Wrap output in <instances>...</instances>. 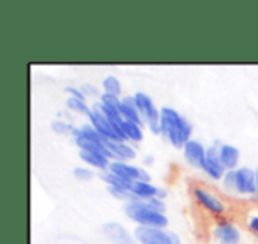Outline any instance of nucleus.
I'll use <instances>...</instances> for the list:
<instances>
[{
	"instance_id": "4468645a",
	"label": "nucleus",
	"mask_w": 258,
	"mask_h": 244,
	"mask_svg": "<svg viewBox=\"0 0 258 244\" xmlns=\"http://www.w3.org/2000/svg\"><path fill=\"white\" fill-rule=\"evenodd\" d=\"M131 193L138 200H151V198H159L161 186H156L151 180H137V182L131 184Z\"/></svg>"
},
{
	"instance_id": "9d476101",
	"label": "nucleus",
	"mask_w": 258,
	"mask_h": 244,
	"mask_svg": "<svg viewBox=\"0 0 258 244\" xmlns=\"http://www.w3.org/2000/svg\"><path fill=\"white\" fill-rule=\"evenodd\" d=\"M212 233L219 244H240V230L228 219H218Z\"/></svg>"
},
{
	"instance_id": "4be33fe9",
	"label": "nucleus",
	"mask_w": 258,
	"mask_h": 244,
	"mask_svg": "<svg viewBox=\"0 0 258 244\" xmlns=\"http://www.w3.org/2000/svg\"><path fill=\"white\" fill-rule=\"evenodd\" d=\"M75 130H76V128L73 126L71 122L64 120V118H57V120L51 122V131H53V133H57V135H64V137L71 135V137H73Z\"/></svg>"
},
{
	"instance_id": "20e7f679",
	"label": "nucleus",
	"mask_w": 258,
	"mask_h": 244,
	"mask_svg": "<svg viewBox=\"0 0 258 244\" xmlns=\"http://www.w3.org/2000/svg\"><path fill=\"white\" fill-rule=\"evenodd\" d=\"M133 237L138 244H182L177 232L170 228H152V226H137Z\"/></svg>"
},
{
	"instance_id": "ddd939ff",
	"label": "nucleus",
	"mask_w": 258,
	"mask_h": 244,
	"mask_svg": "<svg viewBox=\"0 0 258 244\" xmlns=\"http://www.w3.org/2000/svg\"><path fill=\"white\" fill-rule=\"evenodd\" d=\"M103 233L106 235V239H110L115 244H131L133 242V237L127 232L124 225L117 221H108L103 225Z\"/></svg>"
},
{
	"instance_id": "f257e3e1",
	"label": "nucleus",
	"mask_w": 258,
	"mask_h": 244,
	"mask_svg": "<svg viewBox=\"0 0 258 244\" xmlns=\"http://www.w3.org/2000/svg\"><path fill=\"white\" fill-rule=\"evenodd\" d=\"M161 135L166 142L177 149H184L193 135V126L184 115H180L175 108L163 106L161 108Z\"/></svg>"
},
{
	"instance_id": "c756f323",
	"label": "nucleus",
	"mask_w": 258,
	"mask_h": 244,
	"mask_svg": "<svg viewBox=\"0 0 258 244\" xmlns=\"http://www.w3.org/2000/svg\"><path fill=\"white\" fill-rule=\"evenodd\" d=\"M144 163H145V165H152V163H154V159H152V156H145Z\"/></svg>"
},
{
	"instance_id": "5701e85b",
	"label": "nucleus",
	"mask_w": 258,
	"mask_h": 244,
	"mask_svg": "<svg viewBox=\"0 0 258 244\" xmlns=\"http://www.w3.org/2000/svg\"><path fill=\"white\" fill-rule=\"evenodd\" d=\"M221 186L226 193H235L237 188V180H235V170H228V172L223 175L221 179Z\"/></svg>"
},
{
	"instance_id": "412c9836",
	"label": "nucleus",
	"mask_w": 258,
	"mask_h": 244,
	"mask_svg": "<svg viewBox=\"0 0 258 244\" xmlns=\"http://www.w3.org/2000/svg\"><path fill=\"white\" fill-rule=\"evenodd\" d=\"M101 179H103V182L106 184V186L120 188V190H131V184H133V182H127V180L120 179V177H117L115 173H111L110 170L101 173Z\"/></svg>"
},
{
	"instance_id": "f8f14e48",
	"label": "nucleus",
	"mask_w": 258,
	"mask_h": 244,
	"mask_svg": "<svg viewBox=\"0 0 258 244\" xmlns=\"http://www.w3.org/2000/svg\"><path fill=\"white\" fill-rule=\"evenodd\" d=\"M108 151H110L111 161H124L129 163L137 158V149L127 142H108Z\"/></svg>"
},
{
	"instance_id": "f3484780",
	"label": "nucleus",
	"mask_w": 258,
	"mask_h": 244,
	"mask_svg": "<svg viewBox=\"0 0 258 244\" xmlns=\"http://www.w3.org/2000/svg\"><path fill=\"white\" fill-rule=\"evenodd\" d=\"M120 137L124 142H133V144H140L144 140V126L137 124V122L124 120L120 126Z\"/></svg>"
},
{
	"instance_id": "aec40b11",
	"label": "nucleus",
	"mask_w": 258,
	"mask_h": 244,
	"mask_svg": "<svg viewBox=\"0 0 258 244\" xmlns=\"http://www.w3.org/2000/svg\"><path fill=\"white\" fill-rule=\"evenodd\" d=\"M66 108H68L71 113H80V115H87L89 117L92 106H89L87 99H80V97H68L66 99Z\"/></svg>"
},
{
	"instance_id": "dca6fc26",
	"label": "nucleus",
	"mask_w": 258,
	"mask_h": 244,
	"mask_svg": "<svg viewBox=\"0 0 258 244\" xmlns=\"http://www.w3.org/2000/svg\"><path fill=\"white\" fill-rule=\"evenodd\" d=\"M120 115L124 120L129 122H137L140 126H145L144 118H142L140 111H138L137 101H135V96H125L120 99Z\"/></svg>"
},
{
	"instance_id": "a878e982",
	"label": "nucleus",
	"mask_w": 258,
	"mask_h": 244,
	"mask_svg": "<svg viewBox=\"0 0 258 244\" xmlns=\"http://www.w3.org/2000/svg\"><path fill=\"white\" fill-rule=\"evenodd\" d=\"M145 204L156 212H161V214L166 212V204H165V200H161V198H151V200H145Z\"/></svg>"
},
{
	"instance_id": "393cba45",
	"label": "nucleus",
	"mask_w": 258,
	"mask_h": 244,
	"mask_svg": "<svg viewBox=\"0 0 258 244\" xmlns=\"http://www.w3.org/2000/svg\"><path fill=\"white\" fill-rule=\"evenodd\" d=\"M120 99H122V97H115V96H110V94H103V92H101V97H99V101L103 104H106V106H111V108H117L118 111H120Z\"/></svg>"
},
{
	"instance_id": "7c9ffc66",
	"label": "nucleus",
	"mask_w": 258,
	"mask_h": 244,
	"mask_svg": "<svg viewBox=\"0 0 258 244\" xmlns=\"http://www.w3.org/2000/svg\"><path fill=\"white\" fill-rule=\"evenodd\" d=\"M256 193H258V168H256Z\"/></svg>"
},
{
	"instance_id": "c85d7f7f",
	"label": "nucleus",
	"mask_w": 258,
	"mask_h": 244,
	"mask_svg": "<svg viewBox=\"0 0 258 244\" xmlns=\"http://www.w3.org/2000/svg\"><path fill=\"white\" fill-rule=\"evenodd\" d=\"M247 228H249L251 232L258 233V216H251V218L247 219Z\"/></svg>"
},
{
	"instance_id": "2eb2a0df",
	"label": "nucleus",
	"mask_w": 258,
	"mask_h": 244,
	"mask_svg": "<svg viewBox=\"0 0 258 244\" xmlns=\"http://www.w3.org/2000/svg\"><path fill=\"white\" fill-rule=\"evenodd\" d=\"M219 159H221L225 170H237L240 163V151L232 144H221L219 147Z\"/></svg>"
},
{
	"instance_id": "39448f33",
	"label": "nucleus",
	"mask_w": 258,
	"mask_h": 244,
	"mask_svg": "<svg viewBox=\"0 0 258 244\" xmlns=\"http://www.w3.org/2000/svg\"><path fill=\"white\" fill-rule=\"evenodd\" d=\"M193 197H195V200H197L198 204H200L202 207L209 212V214L218 216V218L225 214V211H226L225 202H223L216 193H212V191L205 190V188H200V186H195L193 188Z\"/></svg>"
},
{
	"instance_id": "0eeeda50",
	"label": "nucleus",
	"mask_w": 258,
	"mask_h": 244,
	"mask_svg": "<svg viewBox=\"0 0 258 244\" xmlns=\"http://www.w3.org/2000/svg\"><path fill=\"white\" fill-rule=\"evenodd\" d=\"M87 118H89L90 126L96 128V130L99 131V133L103 135L108 142H124L120 135H118V131L111 126V122L104 117V113L96 106V104H92V111H90V115Z\"/></svg>"
},
{
	"instance_id": "f03ea898",
	"label": "nucleus",
	"mask_w": 258,
	"mask_h": 244,
	"mask_svg": "<svg viewBox=\"0 0 258 244\" xmlns=\"http://www.w3.org/2000/svg\"><path fill=\"white\" fill-rule=\"evenodd\" d=\"M124 212L131 221H135L138 226H152V228H166L168 218L166 214L156 212L145 204V200L129 202L124 205Z\"/></svg>"
},
{
	"instance_id": "a211bd4d",
	"label": "nucleus",
	"mask_w": 258,
	"mask_h": 244,
	"mask_svg": "<svg viewBox=\"0 0 258 244\" xmlns=\"http://www.w3.org/2000/svg\"><path fill=\"white\" fill-rule=\"evenodd\" d=\"M80 159H82L89 168L99 170V172H108L110 163H111V159L104 158V156L94 154V152H85V151H80Z\"/></svg>"
},
{
	"instance_id": "9b49d317",
	"label": "nucleus",
	"mask_w": 258,
	"mask_h": 244,
	"mask_svg": "<svg viewBox=\"0 0 258 244\" xmlns=\"http://www.w3.org/2000/svg\"><path fill=\"white\" fill-rule=\"evenodd\" d=\"M182 152H184V159H186L187 165L197 170L204 168L205 156H207V147H205L200 140H189L184 145Z\"/></svg>"
},
{
	"instance_id": "7ed1b4c3",
	"label": "nucleus",
	"mask_w": 258,
	"mask_h": 244,
	"mask_svg": "<svg viewBox=\"0 0 258 244\" xmlns=\"http://www.w3.org/2000/svg\"><path fill=\"white\" fill-rule=\"evenodd\" d=\"M135 101H137L138 111L144 118L145 126L151 130V133L161 135V110L156 106L154 99L145 92H137Z\"/></svg>"
},
{
	"instance_id": "6ab92c4d",
	"label": "nucleus",
	"mask_w": 258,
	"mask_h": 244,
	"mask_svg": "<svg viewBox=\"0 0 258 244\" xmlns=\"http://www.w3.org/2000/svg\"><path fill=\"white\" fill-rule=\"evenodd\" d=\"M101 90H103V94H110V96L120 97V94H122L120 80H118L115 75L104 76L103 82H101Z\"/></svg>"
},
{
	"instance_id": "b1692460",
	"label": "nucleus",
	"mask_w": 258,
	"mask_h": 244,
	"mask_svg": "<svg viewBox=\"0 0 258 244\" xmlns=\"http://www.w3.org/2000/svg\"><path fill=\"white\" fill-rule=\"evenodd\" d=\"M73 175L78 180H90L94 177V172L89 166H76V168L73 170Z\"/></svg>"
},
{
	"instance_id": "423d86ee",
	"label": "nucleus",
	"mask_w": 258,
	"mask_h": 244,
	"mask_svg": "<svg viewBox=\"0 0 258 244\" xmlns=\"http://www.w3.org/2000/svg\"><path fill=\"white\" fill-rule=\"evenodd\" d=\"M223 142L216 140L211 147H207V156H205V163L202 172H205V175L212 180H221L223 175L226 173L225 166H223L221 159H219V147Z\"/></svg>"
},
{
	"instance_id": "1a4fd4ad",
	"label": "nucleus",
	"mask_w": 258,
	"mask_h": 244,
	"mask_svg": "<svg viewBox=\"0 0 258 244\" xmlns=\"http://www.w3.org/2000/svg\"><path fill=\"white\" fill-rule=\"evenodd\" d=\"M110 170L111 173H115L120 179L127 180V182H137V180H151V175L145 172L144 168L137 165H131V163H124V161H111L110 163Z\"/></svg>"
},
{
	"instance_id": "bb28decb",
	"label": "nucleus",
	"mask_w": 258,
	"mask_h": 244,
	"mask_svg": "<svg viewBox=\"0 0 258 244\" xmlns=\"http://www.w3.org/2000/svg\"><path fill=\"white\" fill-rule=\"evenodd\" d=\"M80 89H82V92L85 94V97H90V96H99V89L94 85H90V83H85V85H80ZM101 97V96H99Z\"/></svg>"
},
{
	"instance_id": "cd10ccee",
	"label": "nucleus",
	"mask_w": 258,
	"mask_h": 244,
	"mask_svg": "<svg viewBox=\"0 0 258 244\" xmlns=\"http://www.w3.org/2000/svg\"><path fill=\"white\" fill-rule=\"evenodd\" d=\"M66 92L69 94V97H80V99H87L85 94L82 92L80 87H66Z\"/></svg>"
},
{
	"instance_id": "6e6552de",
	"label": "nucleus",
	"mask_w": 258,
	"mask_h": 244,
	"mask_svg": "<svg viewBox=\"0 0 258 244\" xmlns=\"http://www.w3.org/2000/svg\"><path fill=\"white\" fill-rule=\"evenodd\" d=\"M237 188L235 193L242 197H258L256 193V170L249 166H239L235 170Z\"/></svg>"
}]
</instances>
